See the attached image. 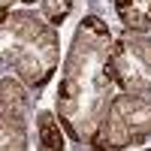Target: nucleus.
Returning a JSON list of instances; mask_svg holds the SVG:
<instances>
[{"label": "nucleus", "instance_id": "obj_1", "mask_svg": "<svg viewBox=\"0 0 151 151\" xmlns=\"http://www.w3.org/2000/svg\"><path fill=\"white\" fill-rule=\"evenodd\" d=\"M40 139H42L45 148H60L64 145V139H60V133H58V127H55V121H52L48 112L40 115Z\"/></svg>", "mask_w": 151, "mask_h": 151}, {"label": "nucleus", "instance_id": "obj_3", "mask_svg": "<svg viewBox=\"0 0 151 151\" xmlns=\"http://www.w3.org/2000/svg\"><path fill=\"white\" fill-rule=\"evenodd\" d=\"M85 24H88V27H91V30H97V33H103V36H106V27H103V24H100V18L88 15V18H85Z\"/></svg>", "mask_w": 151, "mask_h": 151}, {"label": "nucleus", "instance_id": "obj_4", "mask_svg": "<svg viewBox=\"0 0 151 151\" xmlns=\"http://www.w3.org/2000/svg\"><path fill=\"white\" fill-rule=\"evenodd\" d=\"M127 6H133V0H115V9L121 15H127Z\"/></svg>", "mask_w": 151, "mask_h": 151}, {"label": "nucleus", "instance_id": "obj_2", "mask_svg": "<svg viewBox=\"0 0 151 151\" xmlns=\"http://www.w3.org/2000/svg\"><path fill=\"white\" fill-rule=\"evenodd\" d=\"M124 24H127V27H136V30H148L151 18H145V15H124Z\"/></svg>", "mask_w": 151, "mask_h": 151}]
</instances>
